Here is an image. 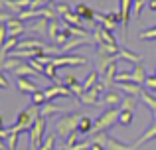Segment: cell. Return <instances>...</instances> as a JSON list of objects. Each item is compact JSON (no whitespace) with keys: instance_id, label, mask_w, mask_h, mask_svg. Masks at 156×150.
Instances as JSON below:
<instances>
[{"instance_id":"1","label":"cell","mask_w":156,"mask_h":150,"mask_svg":"<svg viewBox=\"0 0 156 150\" xmlns=\"http://www.w3.org/2000/svg\"><path fill=\"white\" fill-rule=\"evenodd\" d=\"M40 117V107H36V105H32V107H28L26 111H22L18 117H16V123L12 124L8 131L12 132H20L22 134L24 131H32L36 124V119Z\"/></svg>"},{"instance_id":"2","label":"cell","mask_w":156,"mask_h":150,"mask_svg":"<svg viewBox=\"0 0 156 150\" xmlns=\"http://www.w3.org/2000/svg\"><path fill=\"white\" fill-rule=\"evenodd\" d=\"M81 119H83V117H81L79 113H69V115H63L59 120H57V124H55V132L65 140L69 134L77 132V127H79V120Z\"/></svg>"},{"instance_id":"3","label":"cell","mask_w":156,"mask_h":150,"mask_svg":"<svg viewBox=\"0 0 156 150\" xmlns=\"http://www.w3.org/2000/svg\"><path fill=\"white\" fill-rule=\"evenodd\" d=\"M119 115H121V109H115V107L107 109L103 115L95 120V124H93V132H107L115 123H119Z\"/></svg>"},{"instance_id":"4","label":"cell","mask_w":156,"mask_h":150,"mask_svg":"<svg viewBox=\"0 0 156 150\" xmlns=\"http://www.w3.org/2000/svg\"><path fill=\"white\" fill-rule=\"evenodd\" d=\"M44 134H46V119H44V117H38V119H36L34 128L30 131V138L34 140L38 146H42L44 140H46V136H44Z\"/></svg>"},{"instance_id":"5","label":"cell","mask_w":156,"mask_h":150,"mask_svg":"<svg viewBox=\"0 0 156 150\" xmlns=\"http://www.w3.org/2000/svg\"><path fill=\"white\" fill-rule=\"evenodd\" d=\"M87 61L85 58H81V55H55V58L51 59V63L55 67H59V65H83V63Z\"/></svg>"},{"instance_id":"6","label":"cell","mask_w":156,"mask_h":150,"mask_svg":"<svg viewBox=\"0 0 156 150\" xmlns=\"http://www.w3.org/2000/svg\"><path fill=\"white\" fill-rule=\"evenodd\" d=\"M65 109L61 107V105H55L53 101H46V103L40 107V117H44V119H51V117L59 115V113H63Z\"/></svg>"},{"instance_id":"7","label":"cell","mask_w":156,"mask_h":150,"mask_svg":"<svg viewBox=\"0 0 156 150\" xmlns=\"http://www.w3.org/2000/svg\"><path fill=\"white\" fill-rule=\"evenodd\" d=\"M69 95H73L71 89L65 87L63 83H57V85H53V87L46 89V97H48V101H53V99H57V97H69Z\"/></svg>"},{"instance_id":"8","label":"cell","mask_w":156,"mask_h":150,"mask_svg":"<svg viewBox=\"0 0 156 150\" xmlns=\"http://www.w3.org/2000/svg\"><path fill=\"white\" fill-rule=\"evenodd\" d=\"M24 24H26V22H22L18 16H14L10 22H6V26H8V36H10V38H18V36L22 34L24 30H26V26H24Z\"/></svg>"},{"instance_id":"9","label":"cell","mask_w":156,"mask_h":150,"mask_svg":"<svg viewBox=\"0 0 156 150\" xmlns=\"http://www.w3.org/2000/svg\"><path fill=\"white\" fill-rule=\"evenodd\" d=\"M115 87L119 89V91H122L125 95H129V97H140V93H142V87L140 85H136V83H115Z\"/></svg>"},{"instance_id":"10","label":"cell","mask_w":156,"mask_h":150,"mask_svg":"<svg viewBox=\"0 0 156 150\" xmlns=\"http://www.w3.org/2000/svg\"><path fill=\"white\" fill-rule=\"evenodd\" d=\"M93 40L95 38H71L67 44L61 46V51H71V50H75V47H79V46H91Z\"/></svg>"},{"instance_id":"11","label":"cell","mask_w":156,"mask_h":150,"mask_svg":"<svg viewBox=\"0 0 156 150\" xmlns=\"http://www.w3.org/2000/svg\"><path fill=\"white\" fill-rule=\"evenodd\" d=\"M99 95L101 91L97 87H93L89 91H85L81 97H77V99H79V103H85V105H99Z\"/></svg>"},{"instance_id":"12","label":"cell","mask_w":156,"mask_h":150,"mask_svg":"<svg viewBox=\"0 0 156 150\" xmlns=\"http://www.w3.org/2000/svg\"><path fill=\"white\" fill-rule=\"evenodd\" d=\"M146 67H144V63H136L134 65V69H133V83H136V85H144V81H146Z\"/></svg>"},{"instance_id":"13","label":"cell","mask_w":156,"mask_h":150,"mask_svg":"<svg viewBox=\"0 0 156 150\" xmlns=\"http://www.w3.org/2000/svg\"><path fill=\"white\" fill-rule=\"evenodd\" d=\"M73 12H75V14L79 16V18L87 20V22H91V20H95V12H93L91 8L87 6V4H83V2H79V4H77V6H75V10H73Z\"/></svg>"},{"instance_id":"14","label":"cell","mask_w":156,"mask_h":150,"mask_svg":"<svg viewBox=\"0 0 156 150\" xmlns=\"http://www.w3.org/2000/svg\"><path fill=\"white\" fill-rule=\"evenodd\" d=\"M16 85H18V91H22V93H30V95H34V93L38 91V87H36L32 81H28L26 77H18Z\"/></svg>"},{"instance_id":"15","label":"cell","mask_w":156,"mask_h":150,"mask_svg":"<svg viewBox=\"0 0 156 150\" xmlns=\"http://www.w3.org/2000/svg\"><path fill=\"white\" fill-rule=\"evenodd\" d=\"M93 124H95V120H93L91 117H83V119L79 120L77 132H79V134H91L93 132Z\"/></svg>"},{"instance_id":"16","label":"cell","mask_w":156,"mask_h":150,"mask_svg":"<svg viewBox=\"0 0 156 150\" xmlns=\"http://www.w3.org/2000/svg\"><path fill=\"white\" fill-rule=\"evenodd\" d=\"M107 150H134V144H125L119 138H109V144H107Z\"/></svg>"},{"instance_id":"17","label":"cell","mask_w":156,"mask_h":150,"mask_svg":"<svg viewBox=\"0 0 156 150\" xmlns=\"http://www.w3.org/2000/svg\"><path fill=\"white\" fill-rule=\"evenodd\" d=\"M122 99H125V97H121L117 91H107V93H105L103 103L111 105V107H117V105H121V103H122Z\"/></svg>"},{"instance_id":"18","label":"cell","mask_w":156,"mask_h":150,"mask_svg":"<svg viewBox=\"0 0 156 150\" xmlns=\"http://www.w3.org/2000/svg\"><path fill=\"white\" fill-rule=\"evenodd\" d=\"M154 138H156V124H152V127H150L148 131H146L144 134H142L140 138H138L136 142H134V148L142 146V144H144V142H148V140H154Z\"/></svg>"},{"instance_id":"19","label":"cell","mask_w":156,"mask_h":150,"mask_svg":"<svg viewBox=\"0 0 156 150\" xmlns=\"http://www.w3.org/2000/svg\"><path fill=\"white\" fill-rule=\"evenodd\" d=\"M134 119V111H129V109H121V115H119V124L122 127H130Z\"/></svg>"},{"instance_id":"20","label":"cell","mask_w":156,"mask_h":150,"mask_svg":"<svg viewBox=\"0 0 156 150\" xmlns=\"http://www.w3.org/2000/svg\"><path fill=\"white\" fill-rule=\"evenodd\" d=\"M119 59H126V61H133L134 65H136V63H142V61H140V55L133 54V51L125 50V47H121V50H119Z\"/></svg>"},{"instance_id":"21","label":"cell","mask_w":156,"mask_h":150,"mask_svg":"<svg viewBox=\"0 0 156 150\" xmlns=\"http://www.w3.org/2000/svg\"><path fill=\"white\" fill-rule=\"evenodd\" d=\"M34 73H36V69L30 65V63H22L20 67H16V69H14V75L16 77H32Z\"/></svg>"},{"instance_id":"22","label":"cell","mask_w":156,"mask_h":150,"mask_svg":"<svg viewBox=\"0 0 156 150\" xmlns=\"http://www.w3.org/2000/svg\"><path fill=\"white\" fill-rule=\"evenodd\" d=\"M61 30H63V28H61V24L57 22V20H51V22L48 24V32H46V34L50 36V40H55L57 34H59Z\"/></svg>"},{"instance_id":"23","label":"cell","mask_w":156,"mask_h":150,"mask_svg":"<svg viewBox=\"0 0 156 150\" xmlns=\"http://www.w3.org/2000/svg\"><path fill=\"white\" fill-rule=\"evenodd\" d=\"M140 99L144 101V105L150 109V111H156V97H152V93H150V91H146V89H144V91L140 93Z\"/></svg>"},{"instance_id":"24","label":"cell","mask_w":156,"mask_h":150,"mask_svg":"<svg viewBox=\"0 0 156 150\" xmlns=\"http://www.w3.org/2000/svg\"><path fill=\"white\" fill-rule=\"evenodd\" d=\"M63 20H65V24H67V26H79L81 28V24H83L79 16H77L75 12H71V10H69L67 14H63Z\"/></svg>"},{"instance_id":"25","label":"cell","mask_w":156,"mask_h":150,"mask_svg":"<svg viewBox=\"0 0 156 150\" xmlns=\"http://www.w3.org/2000/svg\"><path fill=\"white\" fill-rule=\"evenodd\" d=\"M91 134H93L91 142H97V144H101V146L107 148V144H109V138H111L107 132H91Z\"/></svg>"},{"instance_id":"26","label":"cell","mask_w":156,"mask_h":150,"mask_svg":"<svg viewBox=\"0 0 156 150\" xmlns=\"http://www.w3.org/2000/svg\"><path fill=\"white\" fill-rule=\"evenodd\" d=\"M48 24H50V20L48 18H40L36 24H32L30 30L32 32H40V34H44V32H48Z\"/></svg>"},{"instance_id":"27","label":"cell","mask_w":156,"mask_h":150,"mask_svg":"<svg viewBox=\"0 0 156 150\" xmlns=\"http://www.w3.org/2000/svg\"><path fill=\"white\" fill-rule=\"evenodd\" d=\"M48 101V97H46V91H42V89H38V91L32 95V105H36V107H42L44 103Z\"/></svg>"},{"instance_id":"28","label":"cell","mask_w":156,"mask_h":150,"mask_svg":"<svg viewBox=\"0 0 156 150\" xmlns=\"http://www.w3.org/2000/svg\"><path fill=\"white\" fill-rule=\"evenodd\" d=\"M136 107H138V99L136 97H129L126 95L125 99H122V103H121V109H129V111H134Z\"/></svg>"},{"instance_id":"29","label":"cell","mask_w":156,"mask_h":150,"mask_svg":"<svg viewBox=\"0 0 156 150\" xmlns=\"http://www.w3.org/2000/svg\"><path fill=\"white\" fill-rule=\"evenodd\" d=\"M53 146H55V134H53V132H48L46 140H44V144L40 146V150H53Z\"/></svg>"},{"instance_id":"30","label":"cell","mask_w":156,"mask_h":150,"mask_svg":"<svg viewBox=\"0 0 156 150\" xmlns=\"http://www.w3.org/2000/svg\"><path fill=\"white\" fill-rule=\"evenodd\" d=\"M18 138H20V132L8 131V150H16L18 148Z\"/></svg>"},{"instance_id":"31","label":"cell","mask_w":156,"mask_h":150,"mask_svg":"<svg viewBox=\"0 0 156 150\" xmlns=\"http://www.w3.org/2000/svg\"><path fill=\"white\" fill-rule=\"evenodd\" d=\"M144 87H146V91H150V93H156V73H154V75H148V77H146V81H144Z\"/></svg>"},{"instance_id":"32","label":"cell","mask_w":156,"mask_h":150,"mask_svg":"<svg viewBox=\"0 0 156 150\" xmlns=\"http://www.w3.org/2000/svg\"><path fill=\"white\" fill-rule=\"evenodd\" d=\"M140 40H146V42H150V40H156V26L148 28V30L140 32Z\"/></svg>"},{"instance_id":"33","label":"cell","mask_w":156,"mask_h":150,"mask_svg":"<svg viewBox=\"0 0 156 150\" xmlns=\"http://www.w3.org/2000/svg\"><path fill=\"white\" fill-rule=\"evenodd\" d=\"M46 77H50L51 81H59V75H57V71H55V65L53 63H50V65H46V73H44Z\"/></svg>"},{"instance_id":"34","label":"cell","mask_w":156,"mask_h":150,"mask_svg":"<svg viewBox=\"0 0 156 150\" xmlns=\"http://www.w3.org/2000/svg\"><path fill=\"white\" fill-rule=\"evenodd\" d=\"M144 4H146V0H134V4H133V14H134V18H138V16H140Z\"/></svg>"},{"instance_id":"35","label":"cell","mask_w":156,"mask_h":150,"mask_svg":"<svg viewBox=\"0 0 156 150\" xmlns=\"http://www.w3.org/2000/svg\"><path fill=\"white\" fill-rule=\"evenodd\" d=\"M61 83H63L65 87H69V89H71L73 85H75V83H79V81H77V77L73 75V73H69V75H65L63 79H61Z\"/></svg>"},{"instance_id":"36","label":"cell","mask_w":156,"mask_h":150,"mask_svg":"<svg viewBox=\"0 0 156 150\" xmlns=\"http://www.w3.org/2000/svg\"><path fill=\"white\" fill-rule=\"evenodd\" d=\"M55 10H57V14H59V16H63V14H67L71 8H69L67 2H59V4H55Z\"/></svg>"},{"instance_id":"37","label":"cell","mask_w":156,"mask_h":150,"mask_svg":"<svg viewBox=\"0 0 156 150\" xmlns=\"http://www.w3.org/2000/svg\"><path fill=\"white\" fill-rule=\"evenodd\" d=\"M10 87V83H8L6 75H4V71H0V89H8Z\"/></svg>"},{"instance_id":"38","label":"cell","mask_w":156,"mask_h":150,"mask_svg":"<svg viewBox=\"0 0 156 150\" xmlns=\"http://www.w3.org/2000/svg\"><path fill=\"white\" fill-rule=\"evenodd\" d=\"M89 150H107L105 146H101V144H97V142H91V148Z\"/></svg>"},{"instance_id":"39","label":"cell","mask_w":156,"mask_h":150,"mask_svg":"<svg viewBox=\"0 0 156 150\" xmlns=\"http://www.w3.org/2000/svg\"><path fill=\"white\" fill-rule=\"evenodd\" d=\"M148 10L156 12V0H150V2H148Z\"/></svg>"},{"instance_id":"40","label":"cell","mask_w":156,"mask_h":150,"mask_svg":"<svg viewBox=\"0 0 156 150\" xmlns=\"http://www.w3.org/2000/svg\"><path fill=\"white\" fill-rule=\"evenodd\" d=\"M0 128H4V117L0 115Z\"/></svg>"},{"instance_id":"41","label":"cell","mask_w":156,"mask_h":150,"mask_svg":"<svg viewBox=\"0 0 156 150\" xmlns=\"http://www.w3.org/2000/svg\"><path fill=\"white\" fill-rule=\"evenodd\" d=\"M0 150H4V142H2V138H0Z\"/></svg>"},{"instance_id":"42","label":"cell","mask_w":156,"mask_h":150,"mask_svg":"<svg viewBox=\"0 0 156 150\" xmlns=\"http://www.w3.org/2000/svg\"><path fill=\"white\" fill-rule=\"evenodd\" d=\"M44 2H46V6H48V4H50V2H51V0H44Z\"/></svg>"},{"instance_id":"43","label":"cell","mask_w":156,"mask_h":150,"mask_svg":"<svg viewBox=\"0 0 156 150\" xmlns=\"http://www.w3.org/2000/svg\"><path fill=\"white\" fill-rule=\"evenodd\" d=\"M152 117H154V119H156V111H152Z\"/></svg>"}]
</instances>
